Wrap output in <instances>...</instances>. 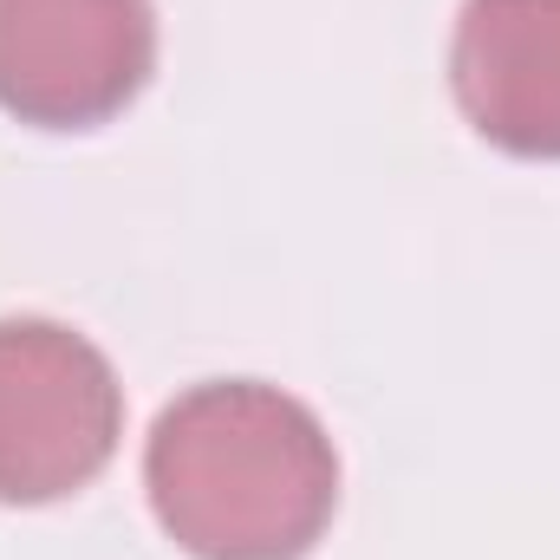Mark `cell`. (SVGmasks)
Listing matches in <instances>:
<instances>
[{
    "instance_id": "obj_3",
    "label": "cell",
    "mask_w": 560,
    "mask_h": 560,
    "mask_svg": "<svg viewBox=\"0 0 560 560\" xmlns=\"http://www.w3.org/2000/svg\"><path fill=\"white\" fill-rule=\"evenodd\" d=\"M156 66L150 0H0V105L39 131L118 118Z\"/></svg>"
},
{
    "instance_id": "obj_2",
    "label": "cell",
    "mask_w": 560,
    "mask_h": 560,
    "mask_svg": "<svg viewBox=\"0 0 560 560\" xmlns=\"http://www.w3.org/2000/svg\"><path fill=\"white\" fill-rule=\"evenodd\" d=\"M125 430L105 352L59 319H0V502L85 489Z\"/></svg>"
},
{
    "instance_id": "obj_4",
    "label": "cell",
    "mask_w": 560,
    "mask_h": 560,
    "mask_svg": "<svg viewBox=\"0 0 560 560\" xmlns=\"http://www.w3.org/2000/svg\"><path fill=\"white\" fill-rule=\"evenodd\" d=\"M463 118L509 156H560V0H469L450 46Z\"/></svg>"
},
{
    "instance_id": "obj_1",
    "label": "cell",
    "mask_w": 560,
    "mask_h": 560,
    "mask_svg": "<svg viewBox=\"0 0 560 560\" xmlns=\"http://www.w3.org/2000/svg\"><path fill=\"white\" fill-rule=\"evenodd\" d=\"M143 489L183 555L300 560L332 522L339 456L300 398L255 378H215L156 418Z\"/></svg>"
}]
</instances>
